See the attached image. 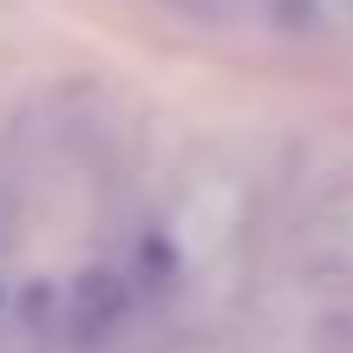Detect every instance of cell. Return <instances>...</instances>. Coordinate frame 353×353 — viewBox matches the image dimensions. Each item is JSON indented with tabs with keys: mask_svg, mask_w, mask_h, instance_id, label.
Listing matches in <instances>:
<instances>
[{
	"mask_svg": "<svg viewBox=\"0 0 353 353\" xmlns=\"http://www.w3.org/2000/svg\"><path fill=\"white\" fill-rule=\"evenodd\" d=\"M157 13L242 46H307L327 33V0H151Z\"/></svg>",
	"mask_w": 353,
	"mask_h": 353,
	"instance_id": "obj_1",
	"label": "cell"
},
{
	"mask_svg": "<svg viewBox=\"0 0 353 353\" xmlns=\"http://www.w3.org/2000/svg\"><path fill=\"white\" fill-rule=\"evenodd\" d=\"M327 13H347V20H353V0H327Z\"/></svg>",
	"mask_w": 353,
	"mask_h": 353,
	"instance_id": "obj_2",
	"label": "cell"
}]
</instances>
